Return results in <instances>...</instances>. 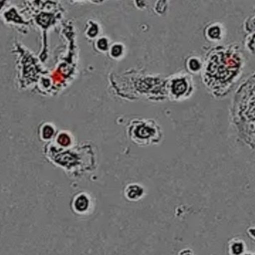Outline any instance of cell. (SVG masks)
Instances as JSON below:
<instances>
[{"instance_id":"6da1fadb","label":"cell","mask_w":255,"mask_h":255,"mask_svg":"<svg viewBox=\"0 0 255 255\" xmlns=\"http://www.w3.org/2000/svg\"><path fill=\"white\" fill-rule=\"evenodd\" d=\"M241 56L231 47H217L204 62L203 79L213 90H226L238 77L242 69Z\"/></svg>"},{"instance_id":"7a4b0ae2","label":"cell","mask_w":255,"mask_h":255,"mask_svg":"<svg viewBox=\"0 0 255 255\" xmlns=\"http://www.w3.org/2000/svg\"><path fill=\"white\" fill-rule=\"evenodd\" d=\"M235 96L236 125L244 138L255 147V75L242 85Z\"/></svg>"},{"instance_id":"3957f363","label":"cell","mask_w":255,"mask_h":255,"mask_svg":"<svg viewBox=\"0 0 255 255\" xmlns=\"http://www.w3.org/2000/svg\"><path fill=\"white\" fill-rule=\"evenodd\" d=\"M171 92L177 99L187 98L193 92V82L190 76H179L173 79L171 84Z\"/></svg>"},{"instance_id":"277c9868","label":"cell","mask_w":255,"mask_h":255,"mask_svg":"<svg viewBox=\"0 0 255 255\" xmlns=\"http://www.w3.org/2000/svg\"><path fill=\"white\" fill-rule=\"evenodd\" d=\"M91 198L86 193H80L74 197L72 207L74 212L79 214H84L90 208Z\"/></svg>"},{"instance_id":"5b68a950","label":"cell","mask_w":255,"mask_h":255,"mask_svg":"<svg viewBox=\"0 0 255 255\" xmlns=\"http://www.w3.org/2000/svg\"><path fill=\"white\" fill-rule=\"evenodd\" d=\"M246 244L244 240L234 238L228 243V250L230 255H243L246 252Z\"/></svg>"},{"instance_id":"8992f818","label":"cell","mask_w":255,"mask_h":255,"mask_svg":"<svg viewBox=\"0 0 255 255\" xmlns=\"http://www.w3.org/2000/svg\"><path fill=\"white\" fill-rule=\"evenodd\" d=\"M125 197L129 201H138L144 195L142 186L138 184H129L125 189Z\"/></svg>"},{"instance_id":"52a82bcc","label":"cell","mask_w":255,"mask_h":255,"mask_svg":"<svg viewBox=\"0 0 255 255\" xmlns=\"http://www.w3.org/2000/svg\"><path fill=\"white\" fill-rule=\"evenodd\" d=\"M188 69L192 72H198L202 68V64L198 58L192 57L188 61Z\"/></svg>"},{"instance_id":"ba28073f","label":"cell","mask_w":255,"mask_h":255,"mask_svg":"<svg viewBox=\"0 0 255 255\" xmlns=\"http://www.w3.org/2000/svg\"><path fill=\"white\" fill-rule=\"evenodd\" d=\"M246 232H247L248 235L255 241V226H252L248 228Z\"/></svg>"},{"instance_id":"9c48e42d","label":"cell","mask_w":255,"mask_h":255,"mask_svg":"<svg viewBox=\"0 0 255 255\" xmlns=\"http://www.w3.org/2000/svg\"><path fill=\"white\" fill-rule=\"evenodd\" d=\"M178 255H195L193 252L189 249H184L179 252Z\"/></svg>"},{"instance_id":"30bf717a","label":"cell","mask_w":255,"mask_h":255,"mask_svg":"<svg viewBox=\"0 0 255 255\" xmlns=\"http://www.w3.org/2000/svg\"><path fill=\"white\" fill-rule=\"evenodd\" d=\"M243 255H255V254L252 253V252H246V253L244 254Z\"/></svg>"}]
</instances>
